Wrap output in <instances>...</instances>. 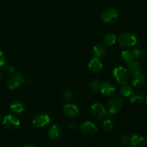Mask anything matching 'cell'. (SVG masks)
<instances>
[{
    "label": "cell",
    "mask_w": 147,
    "mask_h": 147,
    "mask_svg": "<svg viewBox=\"0 0 147 147\" xmlns=\"http://www.w3.org/2000/svg\"><path fill=\"white\" fill-rule=\"evenodd\" d=\"M88 68L92 73H98L103 69V65L98 57H93L89 62Z\"/></svg>",
    "instance_id": "obj_10"
},
{
    "label": "cell",
    "mask_w": 147,
    "mask_h": 147,
    "mask_svg": "<svg viewBox=\"0 0 147 147\" xmlns=\"http://www.w3.org/2000/svg\"><path fill=\"white\" fill-rule=\"evenodd\" d=\"M118 42L123 47H131L134 46L137 42L136 36L129 32L122 33L118 37Z\"/></svg>",
    "instance_id": "obj_1"
},
{
    "label": "cell",
    "mask_w": 147,
    "mask_h": 147,
    "mask_svg": "<svg viewBox=\"0 0 147 147\" xmlns=\"http://www.w3.org/2000/svg\"><path fill=\"white\" fill-rule=\"evenodd\" d=\"M69 129L73 131L77 130V129H79V124L76 122H73V123L69 124Z\"/></svg>",
    "instance_id": "obj_29"
},
{
    "label": "cell",
    "mask_w": 147,
    "mask_h": 147,
    "mask_svg": "<svg viewBox=\"0 0 147 147\" xmlns=\"http://www.w3.org/2000/svg\"><path fill=\"white\" fill-rule=\"evenodd\" d=\"M131 144L133 146H146L147 139L144 136H139V134H135L132 135L131 137Z\"/></svg>",
    "instance_id": "obj_13"
},
{
    "label": "cell",
    "mask_w": 147,
    "mask_h": 147,
    "mask_svg": "<svg viewBox=\"0 0 147 147\" xmlns=\"http://www.w3.org/2000/svg\"><path fill=\"white\" fill-rule=\"evenodd\" d=\"M121 56L122 57H123V60H126V61L128 62V63L133 61L134 59L133 51L129 50H123V52L121 53Z\"/></svg>",
    "instance_id": "obj_21"
},
{
    "label": "cell",
    "mask_w": 147,
    "mask_h": 147,
    "mask_svg": "<svg viewBox=\"0 0 147 147\" xmlns=\"http://www.w3.org/2000/svg\"><path fill=\"white\" fill-rule=\"evenodd\" d=\"M121 94L122 96H125V97H128V96H130L132 93V88L131 86H129V84H123L121 86L120 89Z\"/></svg>",
    "instance_id": "obj_22"
},
{
    "label": "cell",
    "mask_w": 147,
    "mask_h": 147,
    "mask_svg": "<svg viewBox=\"0 0 147 147\" xmlns=\"http://www.w3.org/2000/svg\"><path fill=\"white\" fill-rule=\"evenodd\" d=\"M116 40H117V38L116 35L113 34H107L103 37V43L107 46L113 45V44H115Z\"/></svg>",
    "instance_id": "obj_19"
},
{
    "label": "cell",
    "mask_w": 147,
    "mask_h": 147,
    "mask_svg": "<svg viewBox=\"0 0 147 147\" xmlns=\"http://www.w3.org/2000/svg\"><path fill=\"white\" fill-rule=\"evenodd\" d=\"M24 82V77L20 73H15L9 78L8 82H7V86L9 89L13 90V89H16L22 86Z\"/></svg>",
    "instance_id": "obj_6"
},
{
    "label": "cell",
    "mask_w": 147,
    "mask_h": 147,
    "mask_svg": "<svg viewBox=\"0 0 147 147\" xmlns=\"http://www.w3.org/2000/svg\"><path fill=\"white\" fill-rule=\"evenodd\" d=\"M144 53V50L142 47H138L133 50L134 56V58L136 59L140 58L143 55Z\"/></svg>",
    "instance_id": "obj_26"
},
{
    "label": "cell",
    "mask_w": 147,
    "mask_h": 147,
    "mask_svg": "<svg viewBox=\"0 0 147 147\" xmlns=\"http://www.w3.org/2000/svg\"><path fill=\"white\" fill-rule=\"evenodd\" d=\"M102 86H103V83L100 81V80H93L90 82V86L91 88V89L94 91H100V89H101Z\"/></svg>",
    "instance_id": "obj_23"
},
{
    "label": "cell",
    "mask_w": 147,
    "mask_h": 147,
    "mask_svg": "<svg viewBox=\"0 0 147 147\" xmlns=\"http://www.w3.org/2000/svg\"><path fill=\"white\" fill-rule=\"evenodd\" d=\"M24 147H35V146H34L33 145H26V146H24Z\"/></svg>",
    "instance_id": "obj_31"
},
{
    "label": "cell",
    "mask_w": 147,
    "mask_h": 147,
    "mask_svg": "<svg viewBox=\"0 0 147 147\" xmlns=\"http://www.w3.org/2000/svg\"><path fill=\"white\" fill-rule=\"evenodd\" d=\"M144 100H145V102H146V103H147V96H146V97H145L144 98Z\"/></svg>",
    "instance_id": "obj_32"
},
{
    "label": "cell",
    "mask_w": 147,
    "mask_h": 147,
    "mask_svg": "<svg viewBox=\"0 0 147 147\" xmlns=\"http://www.w3.org/2000/svg\"><path fill=\"white\" fill-rule=\"evenodd\" d=\"M0 119H1V114H0Z\"/></svg>",
    "instance_id": "obj_35"
},
{
    "label": "cell",
    "mask_w": 147,
    "mask_h": 147,
    "mask_svg": "<svg viewBox=\"0 0 147 147\" xmlns=\"http://www.w3.org/2000/svg\"><path fill=\"white\" fill-rule=\"evenodd\" d=\"M120 143L124 146H128L131 144V137L128 135H122L120 137Z\"/></svg>",
    "instance_id": "obj_27"
},
{
    "label": "cell",
    "mask_w": 147,
    "mask_h": 147,
    "mask_svg": "<svg viewBox=\"0 0 147 147\" xmlns=\"http://www.w3.org/2000/svg\"><path fill=\"white\" fill-rule=\"evenodd\" d=\"M10 109L13 113L21 114V113H24V111H25V107H24V104L20 103V101H14L10 105Z\"/></svg>",
    "instance_id": "obj_16"
},
{
    "label": "cell",
    "mask_w": 147,
    "mask_h": 147,
    "mask_svg": "<svg viewBox=\"0 0 147 147\" xmlns=\"http://www.w3.org/2000/svg\"><path fill=\"white\" fill-rule=\"evenodd\" d=\"M73 92L70 90H65L62 93V98L64 101H69L73 98Z\"/></svg>",
    "instance_id": "obj_25"
},
{
    "label": "cell",
    "mask_w": 147,
    "mask_h": 147,
    "mask_svg": "<svg viewBox=\"0 0 147 147\" xmlns=\"http://www.w3.org/2000/svg\"><path fill=\"white\" fill-rule=\"evenodd\" d=\"M4 70H5L6 71L9 72V73H12L14 70V67H13L11 64H4Z\"/></svg>",
    "instance_id": "obj_28"
},
{
    "label": "cell",
    "mask_w": 147,
    "mask_h": 147,
    "mask_svg": "<svg viewBox=\"0 0 147 147\" xmlns=\"http://www.w3.org/2000/svg\"><path fill=\"white\" fill-rule=\"evenodd\" d=\"M113 75L116 81L121 85L126 84L129 78V73L128 70L121 66L116 67L113 70Z\"/></svg>",
    "instance_id": "obj_2"
},
{
    "label": "cell",
    "mask_w": 147,
    "mask_h": 147,
    "mask_svg": "<svg viewBox=\"0 0 147 147\" xmlns=\"http://www.w3.org/2000/svg\"><path fill=\"white\" fill-rule=\"evenodd\" d=\"M20 121L16 116L12 115H7L4 116L2 121V125L7 129L13 130L20 126Z\"/></svg>",
    "instance_id": "obj_5"
},
{
    "label": "cell",
    "mask_w": 147,
    "mask_h": 147,
    "mask_svg": "<svg viewBox=\"0 0 147 147\" xmlns=\"http://www.w3.org/2000/svg\"><path fill=\"white\" fill-rule=\"evenodd\" d=\"M142 66L137 61H131L128 63V72L133 77L142 74Z\"/></svg>",
    "instance_id": "obj_9"
},
{
    "label": "cell",
    "mask_w": 147,
    "mask_h": 147,
    "mask_svg": "<svg viewBox=\"0 0 147 147\" xmlns=\"http://www.w3.org/2000/svg\"><path fill=\"white\" fill-rule=\"evenodd\" d=\"M123 105V100L121 96H116L112 97L109 102V107L110 111L116 114L121 109Z\"/></svg>",
    "instance_id": "obj_4"
},
{
    "label": "cell",
    "mask_w": 147,
    "mask_h": 147,
    "mask_svg": "<svg viewBox=\"0 0 147 147\" xmlns=\"http://www.w3.org/2000/svg\"><path fill=\"white\" fill-rule=\"evenodd\" d=\"M131 147H137V146H132Z\"/></svg>",
    "instance_id": "obj_34"
},
{
    "label": "cell",
    "mask_w": 147,
    "mask_h": 147,
    "mask_svg": "<svg viewBox=\"0 0 147 147\" xmlns=\"http://www.w3.org/2000/svg\"><path fill=\"white\" fill-rule=\"evenodd\" d=\"M5 64V57H4V53L1 50H0V67H2Z\"/></svg>",
    "instance_id": "obj_30"
},
{
    "label": "cell",
    "mask_w": 147,
    "mask_h": 147,
    "mask_svg": "<svg viewBox=\"0 0 147 147\" xmlns=\"http://www.w3.org/2000/svg\"><path fill=\"white\" fill-rule=\"evenodd\" d=\"M80 129L83 132L88 134H94L98 131V129L95 123L91 121H86L83 123Z\"/></svg>",
    "instance_id": "obj_12"
},
{
    "label": "cell",
    "mask_w": 147,
    "mask_h": 147,
    "mask_svg": "<svg viewBox=\"0 0 147 147\" xmlns=\"http://www.w3.org/2000/svg\"><path fill=\"white\" fill-rule=\"evenodd\" d=\"M1 73H0V80H1Z\"/></svg>",
    "instance_id": "obj_33"
},
{
    "label": "cell",
    "mask_w": 147,
    "mask_h": 147,
    "mask_svg": "<svg viewBox=\"0 0 147 147\" xmlns=\"http://www.w3.org/2000/svg\"><path fill=\"white\" fill-rule=\"evenodd\" d=\"M103 128L104 129V131H106L107 132H110L113 130V124L110 119H105L103 123Z\"/></svg>",
    "instance_id": "obj_24"
},
{
    "label": "cell",
    "mask_w": 147,
    "mask_h": 147,
    "mask_svg": "<svg viewBox=\"0 0 147 147\" xmlns=\"http://www.w3.org/2000/svg\"><path fill=\"white\" fill-rule=\"evenodd\" d=\"M129 96H130V101L132 103H140L144 100L143 95L139 92H132Z\"/></svg>",
    "instance_id": "obj_20"
},
{
    "label": "cell",
    "mask_w": 147,
    "mask_h": 147,
    "mask_svg": "<svg viewBox=\"0 0 147 147\" xmlns=\"http://www.w3.org/2000/svg\"><path fill=\"white\" fill-rule=\"evenodd\" d=\"M63 113L68 117H76L79 113V109L76 105L67 104L63 109Z\"/></svg>",
    "instance_id": "obj_11"
},
{
    "label": "cell",
    "mask_w": 147,
    "mask_h": 147,
    "mask_svg": "<svg viewBox=\"0 0 147 147\" xmlns=\"http://www.w3.org/2000/svg\"><path fill=\"white\" fill-rule=\"evenodd\" d=\"M50 122V117L47 113H40L34 117L32 120V124L37 128H41L48 124Z\"/></svg>",
    "instance_id": "obj_3"
},
{
    "label": "cell",
    "mask_w": 147,
    "mask_h": 147,
    "mask_svg": "<svg viewBox=\"0 0 147 147\" xmlns=\"http://www.w3.org/2000/svg\"><path fill=\"white\" fill-rule=\"evenodd\" d=\"M115 90H116V88H115L114 86L111 83L108 82V83H103V86H102L101 89H100V93L103 96H109L113 94L115 92Z\"/></svg>",
    "instance_id": "obj_15"
},
{
    "label": "cell",
    "mask_w": 147,
    "mask_h": 147,
    "mask_svg": "<svg viewBox=\"0 0 147 147\" xmlns=\"http://www.w3.org/2000/svg\"><path fill=\"white\" fill-rule=\"evenodd\" d=\"M118 12L114 9H109L106 10L102 14L101 19L105 23L112 24L118 20Z\"/></svg>",
    "instance_id": "obj_7"
},
{
    "label": "cell",
    "mask_w": 147,
    "mask_h": 147,
    "mask_svg": "<svg viewBox=\"0 0 147 147\" xmlns=\"http://www.w3.org/2000/svg\"><path fill=\"white\" fill-rule=\"evenodd\" d=\"M106 52V49L103 45L98 44L94 46L93 50V53L96 57H101L105 55Z\"/></svg>",
    "instance_id": "obj_18"
},
{
    "label": "cell",
    "mask_w": 147,
    "mask_h": 147,
    "mask_svg": "<svg viewBox=\"0 0 147 147\" xmlns=\"http://www.w3.org/2000/svg\"><path fill=\"white\" fill-rule=\"evenodd\" d=\"M91 112L95 118L98 119H101L105 116L106 111L103 105L96 103L91 106Z\"/></svg>",
    "instance_id": "obj_8"
},
{
    "label": "cell",
    "mask_w": 147,
    "mask_h": 147,
    "mask_svg": "<svg viewBox=\"0 0 147 147\" xmlns=\"http://www.w3.org/2000/svg\"><path fill=\"white\" fill-rule=\"evenodd\" d=\"M62 129L57 125H53L48 131V136L50 139L55 140L59 139L62 135Z\"/></svg>",
    "instance_id": "obj_14"
},
{
    "label": "cell",
    "mask_w": 147,
    "mask_h": 147,
    "mask_svg": "<svg viewBox=\"0 0 147 147\" xmlns=\"http://www.w3.org/2000/svg\"><path fill=\"white\" fill-rule=\"evenodd\" d=\"M146 82V78L142 74L138 75V76L134 77V79L131 81V85L134 88H139L142 87Z\"/></svg>",
    "instance_id": "obj_17"
}]
</instances>
